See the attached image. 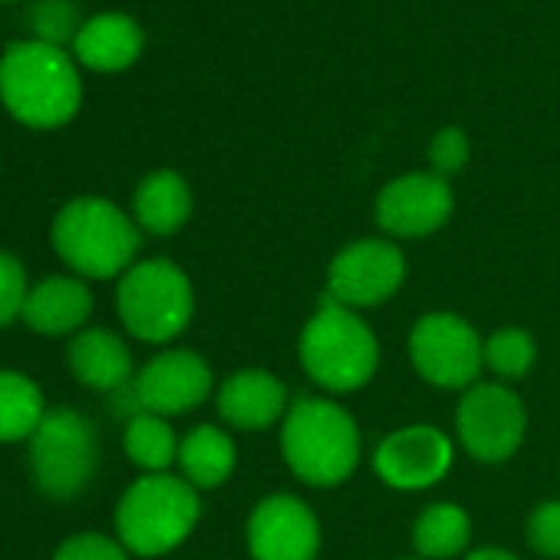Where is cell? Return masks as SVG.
Here are the masks:
<instances>
[{"label":"cell","mask_w":560,"mask_h":560,"mask_svg":"<svg viewBox=\"0 0 560 560\" xmlns=\"http://www.w3.org/2000/svg\"><path fill=\"white\" fill-rule=\"evenodd\" d=\"M244 537L250 560H317L320 517L304 498L277 491L250 508Z\"/></svg>","instance_id":"cell-12"},{"label":"cell","mask_w":560,"mask_h":560,"mask_svg":"<svg viewBox=\"0 0 560 560\" xmlns=\"http://www.w3.org/2000/svg\"><path fill=\"white\" fill-rule=\"evenodd\" d=\"M67 363L70 373L96 393H116L136 380L126 340L103 327L80 330L67 347Z\"/></svg>","instance_id":"cell-18"},{"label":"cell","mask_w":560,"mask_h":560,"mask_svg":"<svg viewBox=\"0 0 560 560\" xmlns=\"http://www.w3.org/2000/svg\"><path fill=\"white\" fill-rule=\"evenodd\" d=\"M214 406H218V416L224 419V425H231L237 432H264L270 425L284 422V416L291 409V396H288V386L270 370L247 366V370L231 373L218 386Z\"/></svg>","instance_id":"cell-15"},{"label":"cell","mask_w":560,"mask_h":560,"mask_svg":"<svg viewBox=\"0 0 560 560\" xmlns=\"http://www.w3.org/2000/svg\"><path fill=\"white\" fill-rule=\"evenodd\" d=\"M284 465L311 488H337L363 458V435L347 406L327 396H301L280 422Z\"/></svg>","instance_id":"cell-1"},{"label":"cell","mask_w":560,"mask_h":560,"mask_svg":"<svg viewBox=\"0 0 560 560\" xmlns=\"http://www.w3.org/2000/svg\"><path fill=\"white\" fill-rule=\"evenodd\" d=\"M537 343L521 327H501L491 337H485V370H491L494 383H517L534 370Z\"/></svg>","instance_id":"cell-24"},{"label":"cell","mask_w":560,"mask_h":560,"mask_svg":"<svg viewBox=\"0 0 560 560\" xmlns=\"http://www.w3.org/2000/svg\"><path fill=\"white\" fill-rule=\"evenodd\" d=\"M44 416L47 402L40 386L18 370H0V445L31 442Z\"/></svg>","instance_id":"cell-22"},{"label":"cell","mask_w":560,"mask_h":560,"mask_svg":"<svg viewBox=\"0 0 560 560\" xmlns=\"http://www.w3.org/2000/svg\"><path fill=\"white\" fill-rule=\"evenodd\" d=\"M27 24L34 31V40L50 47H73L80 34V8L77 0H34L27 11Z\"/></svg>","instance_id":"cell-25"},{"label":"cell","mask_w":560,"mask_h":560,"mask_svg":"<svg viewBox=\"0 0 560 560\" xmlns=\"http://www.w3.org/2000/svg\"><path fill=\"white\" fill-rule=\"evenodd\" d=\"M471 544V517L455 501H435L419 511L412 524V547L419 560H452Z\"/></svg>","instance_id":"cell-21"},{"label":"cell","mask_w":560,"mask_h":560,"mask_svg":"<svg viewBox=\"0 0 560 560\" xmlns=\"http://www.w3.org/2000/svg\"><path fill=\"white\" fill-rule=\"evenodd\" d=\"M462 560H521V557L504 547H478V550H468Z\"/></svg>","instance_id":"cell-30"},{"label":"cell","mask_w":560,"mask_h":560,"mask_svg":"<svg viewBox=\"0 0 560 560\" xmlns=\"http://www.w3.org/2000/svg\"><path fill=\"white\" fill-rule=\"evenodd\" d=\"M412 560H419V557H412Z\"/></svg>","instance_id":"cell-32"},{"label":"cell","mask_w":560,"mask_h":560,"mask_svg":"<svg viewBox=\"0 0 560 560\" xmlns=\"http://www.w3.org/2000/svg\"><path fill=\"white\" fill-rule=\"evenodd\" d=\"M0 103L31 129L67 126L83 103V83L73 57L63 47L40 40L11 44L0 57Z\"/></svg>","instance_id":"cell-2"},{"label":"cell","mask_w":560,"mask_h":560,"mask_svg":"<svg viewBox=\"0 0 560 560\" xmlns=\"http://www.w3.org/2000/svg\"><path fill=\"white\" fill-rule=\"evenodd\" d=\"M27 294H31V284H27L24 264L14 254L0 250V327L14 324L24 314Z\"/></svg>","instance_id":"cell-28"},{"label":"cell","mask_w":560,"mask_h":560,"mask_svg":"<svg viewBox=\"0 0 560 560\" xmlns=\"http://www.w3.org/2000/svg\"><path fill=\"white\" fill-rule=\"evenodd\" d=\"M54 560H132V553L122 547L119 537H106V534H96V530H83V534H73L67 537Z\"/></svg>","instance_id":"cell-29"},{"label":"cell","mask_w":560,"mask_h":560,"mask_svg":"<svg viewBox=\"0 0 560 560\" xmlns=\"http://www.w3.org/2000/svg\"><path fill=\"white\" fill-rule=\"evenodd\" d=\"M198 517V488L182 475H142L116 504V537L136 557H165L191 537Z\"/></svg>","instance_id":"cell-5"},{"label":"cell","mask_w":560,"mask_h":560,"mask_svg":"<svg viewBox=\"0 0 560 560\" xmlns=\"http://www.w3.org/2000/svg\"><path fill=\"white\" fill-rule=\"evenodd\" d=\"M0 4H8V0H0Z\"/></svg>","instance_id":"cell-31"},{"label":"cell","mask_w":560,"mask_h":560,"mask_svg":"<svg viewBox=\"0 0 560 560\" xmlns=\"http://www.w3.org/2000/svg\"><path fill=\"white\" fill-rule=\"evenodd\" d=\"M452 465V435L429 422H412L389 432L373 452V471L393 491H425L439 485Z\"/></svg>","instance_id":"cell-11"},{"label":"cell","mask_w":560,"mask_h":560,"mask_svg":"<svg viewBox=\"0 0 560 560\" xmlns=\"http://www.w3.org/2000/svg\"><path fill=\"white\" fill-rule=\"evenodd\" d=\"M402 284L406 254L389 237H357L327 267V301L357 314L393 301Z\"/></svg>","instance_id":"cell-10"},{"label":"cell","mask_w":560,"mask_h":560,"mask_svg":"<svg viewBox=\"0 0 560 560\" xmlns=\"http://www.w3.org/2000/svg\"><path fill=\"white\" fill-rule=\"evenodd\" d=\"M142 412L172 419L198 409L214 393V373L195 350H162L132 380Z\"/></svg>","instance_id":"cell-14"},{"label":"cell","mask_w":560,"mask_h":560,"mask_svg":"<svg viewBox=\"0 0 560 560\" xmlns=\"http://www.w3.org/2000/svg\"><path fill=\"white\" fill-rule=\"evenodd\" d=\"M54 250L83 280L122 277L142 247V231L132 214L100 195L67 201L50 228Z\"/></svg>","instance_id":"cell-3"},{"label":"cell","mask_w":560,"mask_h":560,"mask_svg":"<svg viewBox=\"0 0 560 560\" xmlns=\"http://www.w3.org/2000/svg\"><path fill=\"white\" fill-rule=\"evenodd\" d=\"M31 478L50 501L80 498L100 468L96 425L80 409H47L31 435Z\"/></svg>","instance_id":"cell-7"},{"label":"cell","mask_w":560,"mask_h":560,"mask_svg":"<svg viewBox=\"0 0 560 560\" xmlns=\"http://www.w3.org/2000/svg\"><path fill=\"white\" fill-rule=\"evenodd\" d=\"M458 445L481 465H501L517 455L527 435L524 399L504 383H475L455 409Z\"/></svg>","instance_id":"cell-9"},{"label":"cell","mask_w":560,"mask_h":560,"mask_svg":"<svg viewBox=\"0 0 560 560\" xmlns=\"http://www.w3.org/2000/svg\"><path fill=\"white\" fill-rule=\"evenodd\" d=\"M471 159V139L465 129L458 126H445L432 136L429 142V172H435L439 178H455Z\"/></svg>","instance_id":"cell-27"},{"label":"cell","mask_w":560,"mask_h":560,"mask_svg":"<svg viewBox=\"0 0 560 560\" xmlns=\"http://www.w3.org/2000/svg\"><path fill=\"white\" fill-rule=\"evenodd\" d=\"M116 311L136 340L165 347L178 340L195 317L191 277L168 257L136 260L119 277Z\"/></svg>","instance_id":"cell-6"},{"label":"cell","mask_w":560,"mask_h":560,"mask_svg":"<svg viewBox=\"0 0 560 560\" xmlns=\"http://www.w3.org/2000/svg\"><path fill=\"white\" fill-rule=\"evenodd\" d=\"M412 370L435 389H471L485 370V340L452 311H435L416 320L409 334Z\"/></svg>","instance_id":"cell-8"},{"label":"cell","mask_w":560,"mask_h":560,"mask_svg":"<svg viewBox=\"0 0 560 560\" xmlns=\"http://www.w3.org/2000/svg\"><path fill=\"white\" fill-rule=\"evenodd\" d=\"M178 468L182 478L198 491L221 488L237 468V445L221 425H195L178 445Z\"/></svg>","instance_id":"cell-20"},{"label":"cell","mask_w":560,"mask_h":560,"mask_svg":"<svg viewBox=\"0 0 560 560\" xmlns=\"http://www.w3.org/2000/svg\"><path fill=\"white\" fill-rule=\"evenodd\" d=\"M90 314H93V294L86 288V280L60 273V277H47L31 288L21 320L34 334L67 337V334H80L86 327Z\"/></svg>","instance_id":"cell-16"},{"label":"cell","mask_w":560,"mask_h":560,"mask_svg":"<svg viewBox=\"0 0 560 560\" xmlns=\"http://www.w3.org/2000/svg\"><path fill=\"white\" fill-rule=\"evenodd\" d=\"M178 445H182V439H175V429L162 416L142 412L126 422L122 448H126L129 462L136 468H142L145 475L168 471L178 462Z\"/></svg>","instance_id":"cell-23"},{"label":"cell","mask_w":560,"mask_h":560,"mask_svg":"<svg viewBox=\"0 0 560 560\" xmlns=\"http://www.w3.org/2000/svg\"><path fill=\"white\" fill-rule=\"evenodd\" d=\"M298 357L304 373L330 396L363 389L380 370V337L350 307L324 298V304L307 317Z\"/></svg>","instance_id":"cell-4"},{"label":"cell","mask_w":560,"mask_h":560,"mask_svg":"<svg viewBox=\"0 0 560 560\" xmlns=\"http://www.w3.org/2000/svg\"><path fill=\"white\" fill-rule=\"evenodd\" d=\"M524 537L537 557L560 560V501L557 498L534 504V511L524 521Z\"/></svg>","instance_id":"cell-26"},{"label":"cell","mask_w":560,"mask_h":560,"mask_svg":"<svg viewBox=\"0 0 560 560\" xmlns=\"http://www.w3.org/2000/svg\"><path fill=\"white\" fill-rule=\"evenodd\" d=\"M195 211V198L188 182L175 168H155L149 172L132 195V218L142 234L168 237L178 234Z\"/></svg>","instance_id":"cell-19"},{"label":"cell","mask_w":560,"mask_h":560,"mask_svg":"<svg viewBox=\"0 0 560 560\" xmlns=\"http://www.w3.org/2000/svg\"><path fill=\"white\" fill-rule=\"evenodd\" d=\"M455 195L435 172H406L376 195V224L389 241H416L452 221Z\"/></svg>","instance_id":"cell-13"},{"label":"cell","mask_w":560,"mask_h":560,"mask_svg":"<svg viewBox=\"0 0 560 560\" xmlns=\"http://www.w3.org/2000/svg\"><path fill=\"white\" fill-rule=\"evenodd\" d=\"M142 47H145L142 27L129 14L106 11L83 21L73 40V57L96 73H122L142 57Z\"/></svg>","instance_id":"cell-17"}]
</instances>
